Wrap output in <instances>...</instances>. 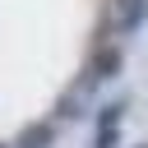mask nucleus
I'll use <instances>...</instances> for the list:
<instances>
[{"label":"nucleus","mask_w":148,"mask_h":148,"mask_svg":"<svg viewBox=\"0 0 148 148\" xmlns=\"http://www.w3.org/2000/svg\"><path fill=\"white\" fill-rule=\"evenodd\" d=\"M120 120H125V102H106V106H97V134H92V148H116V143H120Z\"/></svg>","instance_id":"7ed1b4c3"},{"label":"nucleus","mask_w":148,"mask_h":148,"mask_svg":"<svg viewBox=\"0 0 148 148\" xmlns=\"http://www.w3.org/2000/svg\"><path fill=\"white\" fill-rule=\"evenodd\" d=\"M106 28L111 37H134L143 23H148V0H106Z\"/></svg>","instance_id":"f257e3e1"},{"label":"nucleus","mask_w":148,"mask_h":148,"mask_svg":"<svg viewBox=\"0 0 148 148\" xmlns=\"http://www.w3.org/2000/svg\"><path fill=\"white\" fill-rule=\"evenodd\" d=\"M125 69V51H120V42H97L92 46V56H88V65H83V74L92 79V83H106V79H116Z\"/></svg>","instance_id":"f03ea898"},{"label":"nucleus","mask_w":148,"mask_h":148,"mask_svg":"<svg viewBox=\"0 0 148 148\" xmlns=\"http://www.w3.org/2000/svg\"><path fill=\"white\" fill-rule=\"evenodd\" d=\"M139 148H148V143H139Z\"/></svg>","instance_id":"0eeeda50"},{"label":"nucleus","mask_w":148,"mask_h":148,"mask_svg":"<svg viewBox=\"0 0 148 148\" xmlns=\"http://www.w3.org/2000/svg\"><path fill=\"white\" fill-rule=\"evenodd\" d=\"M0 148H14V143H0Z\"/></svg>","instance_id":"423d86ee"},{"label":"nucleus","mask_w":148,"mask_h":148,"mask_svg":"<svg viewBox=\"0 0 148 148\" xmlns=\"http://www.w3.org/2000/svg\"><path fill=\"white\" fill-rule=\"evenodd\" d=\"M88 97H92V88H83V83H74L69 92H60V102H56V120H83L88 111Z\"/></svg>","instance_id":"20e7f679"},{"label":"nucleus","mask_w":148,"mask_h":148,"mask_svg":"<svg viewBox=\"0 0 148 148\" xmlns=\"http://www.w3.org/2000/svg\"><path fill=\"white\" fill-rule=\"evenodd\" d=\"M56 143V120H28L14 139V148H51Z\"/></svg>","instance_id":"39448f33"}]
</instances>
